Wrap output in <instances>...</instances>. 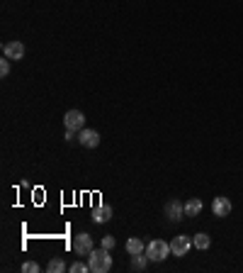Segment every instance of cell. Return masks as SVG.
Instances as JSON below:
<instances>
[{"mask_svg": "<svg viewBox=\"0 0 243 273\" xmlns=\"http://www.w3.org/2000/svg\"><path fill=\"white\" fill-rule=\"evenodd\" d=\"M88 266H90L93 273H107L112 268V256L107 254V249H93Z\"/></svg>", "mask_w": 243, "mask_h": 273, "instance_id": "obj_1", "label": "cell"}, {"mask_svg": "<svg viewBox=\"0 0 243 273\" xmlns=\"http://www.w3.org/2000/svg\"><path fill=\"white\" fill-rule=\"evenodd\" d=\"M168 254H170V244L163 241V239H153V241L146 244V256H148L151 261H156V263L163 261Z\"/></svg>", "mask_w": 243, "mask_h": 273, "instance_id": "obj_2", "label": "cell"}, {"mask_svg": "<svg viewBox=\"0 0 243 273\" xmlns=\"http://www.w3.org/2000/svg\"><path fill=\"white\" fill-rule=\"evenodd\" d=\"M64 125H66V129L81 132V129L85 127V115H83L81 110H68V112L64 115Z\"/></svg>", "mask_w": 243, "mask_h": 273, "instance_id": "obj_3", "label": "cell"}, {"mask_svg": "<svg viewBox=\"0 0 243 273\" xmlns=\"http://www.w3.org/2000/svg\"><path fill=\"white\" fill-rule=\"evenodd\" d=\"M73 251L76 254H81V256H90L93 254V237L90 234H76V239H73Z\"/></svg>", "mask_w": 243, "mask_h": 273, "instance_id": "obj_4", "label": "cell"}, {"mask_svg": "<svg viewBox=\"0 0 243 273\" xmlns=\"http://www.w3.org/2000/svg\"><path fill=\"white\" fill-rule=\"evenodd\" d=\"M3 54L10 59V61H20V59H25V44L22 42H5L3 44Z\"/></svg>", "mask_w": 243, "mask_h": 273, "instance_id": "obj_5", "label": "cell"}, {"mask_svg": "<svg viewBox=\"0 0 243 273\" xmlns=\"http://www.w3.org/2000/svg\"><path fill=\"white\" fill-rule=\"evenodd\" d=\"M190 246H194L192 239L180 234V237H175V239L170 241V254H173V256H185V254L190 251Z\"/></svg>", "mask_w": 243, "mask_h": 273, "instance_id": "obj_6", "label": "cell"}, {"mask_svg": "<svg viewBox=\"0 0 243 273\" xmlns=\"http://www.w3.org/2000/svg\"><path fill=\"white\" fill-rule=\"evenodd\" d=\"M78 142L85 146V149H95L97 144H100V134L95 132V129H81V134H78Z\"/></svg>", "mask_w": 243, "mask_h": 273, "instance_id": "obj_7", "label": "cell"}, {"mask_svg": "<svg viewBox=\"0 0 243 273\" xmlns=\"http://www.w3.org/2000/svg\"><path fill=\"white\" fill-rule=\"evenodd\" d=\"M231 210H233V205H231V200H228V198H224V195L214 198V202H211V212H214L216 217H226Z\"/></svg>", "mask_w": 243, "mask_h": 273, "instance_id": "obj_8", "label": "cell"}, {"mask_svg": "<svg viewBox=\"0 0 243 273\" xmlns=\"http://www.w3.org/2000/svg\"><path fill=\"white\" fill-rule=\"evenodd\" d=\"M165 215H168L170 222H178V219L185 215V205H182L180 200H168V202H165Z\"/></svg>", "mask_w": 243, "mask_h": 273, "instance_id": "obj_9", "label": "cell"}, {"mask_svg": "<svg viewBox=\"0 0 243 273\" xmlns=\"http://www.w3.org/2000/svg\"><path fill=\"white\" fill-rule=\"evenodd\" d=\"M110 219H112V207H110V205H97V207L93 210V222L105 224V222H110Z\"/></svg>", "mask_w": 243, "mask_h": 273, "instance_id": "obj_10", "label": "cell"}, {"mask_svg": "<svg viewBox=\"0 0 243 273\" xmlns=\"http://www.w3.org/2000/svg\"><path fill=\"white\" fill-rule=\"evenodd\" d=\"M202 212V200L199 198H190L187 202H185V215L187 217H197Z\"/></svg>", "mask_w": 243, "mask_h": 273, "instance_id": "obj_11", "label": "cell"}, {"mask_svg": "<svg viewBox=\"0 0 243 273\" xmlns=\"http://www.w3.org/2000/svg\"><path fill=\"white\" fill-rule=\"evenodd\" d=\"M148 261H151V258H148L146 254H134L129 263H131V268H134V271H144V268L148 266Z\"/></svg>", "mask_w": 243, "mask_h": 273, "instance_id": "obj_12", "label": "cell"}, {"mask_svg": "<svg viewBox=\"0 0 243 273\" xmlns=\"http://www.w3.org/2000/svg\"><path fill=\"white\" fill-rule=\"evenodd\" d=\"M127 251H129V256H134V254H144L146 246H144L141 239H129V241H127Z\"/></svg>", "mask_w": 243, "mask_h": 273, "instance_id": "obj_13", "label": "cell"}, {"mask_svg": "<svg viewBox=\"0 0 243 273\" xmlns=\"http://www.w3.org/2000/svg\"><path fill=\"white\" fill-rule=\"evenodd\" d=\"M192 244L197 246V249H209V244H211V239H209V234H204V232H199V234H194V239H192Z\"/></svg>", "mask_w": 243, "mask_h": 273, "instance_id": "obj_14", "label": "cell"}, {"mask_svg": "<svg viewBox=\"0 0 243 273\" xmlns=\"http://www.w3.org/2000/svg\"><path fill=\"white\" fill-rule=\"evenodd\" d=\"M47 271H49V273H64V271H66V263H64L61 258H51L49 266H47Z\"/></svg>", "mask_w": 243, "mask_h": 273, "instance_id": "obj_15", "label": "cell"}, {"mask_svg": "<svg viewBox=\"0 0 243 273\" xmlns=\"http://www.w3.org/2000/svg\"><path fill=\"white\" fill-rule=\"evenodd\" d=\"M22 271L25 273H39V266L34 261H27V263H22Z\"/></svg>", "mask_w": 243, "mask_h": 273, "instance_id": "obj_16", "label": "cell"}, {"mask_svg": "<svg viewBox=\"0 0 243 273\" xmlns=\"http://www.w3.org/2000/svg\"><path fill=\"white\" fill-rule=\"evenodd\" d=\"M71 271H73V273H88V271H90V266H85V263L76 261V263L71 266Z\"/></svg>", "mask_w": 243, "mask_h": 273, "instance_id": "obj_17", "label": "cell"}, {"mask_svg": "<svg viewBox=\"0 0 243 273\" xmlns=\"http://www.w3.org/2000/svg\"><path fill=\"white\" fill-rule=\"evenodd\" d=\"M10 73V59L5 56L3 61H0V76H8Z\"/></svg>", "mask_w": 243, "mask_h": 273, "instance_id": "obj_18", "label": "cell"}, {"mask_svg": "<svg viewBox=\"0 0 243 273\" xmlns=\"http://www.w3.org/2000/svg\"><path fill=\"white\" fill-rule=\"evenodd\" d=\"M112 246H114V237H102V249H107V251H110Z\"/></svg>", "mask_w": 243, "mask_h": 273, "instance_id": "obj_19", "label": "cell"}]
</instances>
